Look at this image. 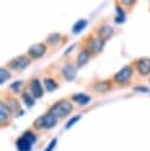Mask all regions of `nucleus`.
<instances>
[{
	"mask_svg": "<svg viewBox=\"0 0 150 151\" xmlns=\"http://www.w3.org/2000/svg\"><path fill=\"white\" fill-rule=\"evenodd\" d=\"M30 65V59L25 55H19L17 58H13L12 60H9L8 66L13 70H24Z\"/></svg>",
	"mask_w": 150,
	"mask_h": 151,
	"instance_id": "nucleus-5",
	"label": "nucleus"
},
{
	"mask_svg": "<svg viewBox=\"0 0 150 151\" xmlns=\"http://www.w3.org/2000/svg\"><path fill=\"white\" fill-rule=\"evenodd\" d=\"M133 90L136 92H141V93H149L150 92V90L148 87H145V86H135Z\"/></svg>",
	"mask_w": 150,
	"mask_h": 151,
	"instance_id": "nucleus-26",
	"label": "nucleus"
},
{
	"mask_svg": "<svg viewBox=\"0 0 150 151\" xmlns=\"http://www.w3.org/2000/svg\"><path fill=\"white\" fill-rule=\"evenodd\" d=\"M125 6H132L135 2H136V0H120Z\"/></svg>",
	"mask_w": 150,
	"mask_h": 151,
	"instance_id": "nucleus-27",
	"label": "nucleus"
},
{
	"mask_svg": "<svg viewBox=\"0 0 150 151\" xmlns=\"http://www.w3.org/2000/svg\"><path fill=\"white\" fill-rule=\"evenodd\" d=\"M137 71L141 76L145 77L150 74V58H141L137 60Z\"/></svg>",
	"mask_w": 150,
	"mask_h": 151,
	"instance_id": "nucleus-8",
	"label": "nucleus"
},
{
	"mask_svg": "<svg viewBox=\"0 0 150 151\" xmlns=\"http://www.w3.org/2000/svg\"><path fill=\"white\" fill-rule=\"evenodd\" d=\"M72 100L76 101L78 105L85 106V105H87L91 101V98L87 94H85V93H77V94L72 96Z\"/></svg>",
	"mask_w": 150,
	"mask_h": 151,
	"instance_id": "nucleus-14",
	"label": "nucleus"
},
{
	"mask_svg": "<svg viewBox=\"0 0 150 151\" xmlns=\"http://www.w3.org/2000/svg\"><path fill=\"white\" fill-rule=\"evenodd\" d=\"M90 57H91V53L86 48L81 50L77 55V67H81V66L86 65L87 61L90 60Z\"/></svg>",
	"mask_w": 150,
	"mask_h": 151,
	"instance_id": "nucleus-11",
	"label": "nucleus"
},
{
	"mask_svg": "<svg viewBox=\"0 0 150 151\" xmlns=\"http://www.w3.org/2000/svg\"><path fill=\"white\" fill-rule=\"evenodd\" d=\"M79 119H80V116H79V114H77V116H73V117H72V118H71V119H70V120L66 123V125H65V129H66V130H69V129H70L72 125H74V124H76V123H77Z\"/></svg>",
	"mask_w": 150,
	"mask_h": 151,
	"instance_id": "nucleus-23",
	"label": "nucleus"
},
{
	"mask_svg": "<svg viewBox=\"0 0 150 151\" xmlns=\"http://www.w3.org/2000/svg\"><path fill=\"white\" fill-rule=\"evenodd\" d=\"M33 126H34L35 129H43V127H44V116L38 117V118L34 120Z\"/></svg>",
	"mask_w": 150,
	"mask_h": 151,
	"instance_id": "nucleus-24",
	"label": "nucleus"
},
{
	"mask_svg": "<svg viewBox=\"0 0 150 151\" xmlns=\"http://www.w3.org/2000/svg\"><path fill=\"white\" fill-rule=\"evenodd\" d=\"M116 12H117V15H116L115 21L117 24H123L125 21V13H124V11L122 9V7L119 5L116 6Z\"/></svg>",
	"mask_w": 150,
	"mask_h": 151,
	"instance_id": "nucleus-19",
	"label": "nucleus"
},
{
	"mask_svg": "<svg viewBox=\"0 0 150 151\" xmlns=\"http://www.w3.org/2000/svg\"><path fill=\"white\" fill-rule=\"evenodd\" d=\"M86 26H87V20H86V19H79V20H77V21L73 24V26H72V33L78 34V33H80Z\"/></svg>",
	"mask_w": 150,
	"mask_h": 151,
	"instance_id": "nucleus-15",
	"label": "nucleus"
},
{
	"mask_svg": "<svg viewBox=\"0 0 150 151\" xmlns=\"http://www.w3.org/2000/svg\"><path fill=\"white\" fill-rule=\"evenodd\" d=\"M60 39H61V37H60L59 33H52V34H50L47 37L46 42L50 44L51 46H56V45H58V42L60 41Z\"/></svg>",
	"mask_w": 150,
	"mask_h": 151,
	"instance_id": "nucleus-18",
	"label": "nucleus"
},
{
	"mask_svg": "<svg viewBox=\"0 0 150 151\" xmlns=\"http://www.w3.org/2000/svg\"><path fill=\"white\" fill-rule=\"evenodd\" d=\"M104 44H105V41H103L99 38H87V40L85 41L86 50L90 53H99L103 50Z\"/></svg>",
	"mask_w": 150,
	"mask_h": 151,
	"instance_id": "nucleus-3",
	"label": "nucleus"
},
{
	"mask_svg": "<svg viewBox=\"0 0 150 151\" xmlns=\"http://www.w3.org/2000/svg\"><path fill=\"white\" fill-rule=\"evenodd\" d=\"M97 34L98 38L102 39L103 41H106L111 38V35L113 34V28L110 25H102L98 29H97Z\"/></svg>",
	"mask_w": 150,
	"mask_h": 151,
	"instance_id": "nucleus-10",
	"label": "nucleus"
},
{
	"mask_svg": "<svg viewBox=\"0 0 150 151\" xmlns=\"http://www.w3.org/2000/svg\"><path fill=\"white\" fill-rule=\"evenodd\" d=\"M22 100H24V103L26 104V106H28V107H32V106L35 104V98H34V96H33L32 93H30V92H24V93H22Z\"/></svg>",
	"mask_w": 150,
	"mask_h": 151,
	"instance_id": "nucleus-17",
	"label": "nucleus"
},
{
	"mask_svg": "<svg viewBox=\"0 0 150 151\" xmlns=\"http://www.w3.org/2000/svg\"><path fill=\"white\" fill-rule=\"evenodd\" d=\"M110 88V84L109 81H98L94 84V90L98 91V92H106L107 90Z\"/></svg>",
	"mask_w": 150,
	"mask_h": 151,
	"instance_id": "nucleus-20",
	"label": "nucleus"
},
{
	"mask_svg": "<svg viewBox=\"0 0 150 151\" xmlns=\"http://www.w3.org/2000/svg\"><path fill=\"white\" fill-rule=\"evenodd\" d=\"M61 74L67 81H72L77 76V67L72 63H66L61 67Z\"/></svg>",
	"mask_w": 150,
	"mask_h": 151,
	"instance_id": "nucleus-7",
	"label": "nucleus"
},
{
	"mask_svg": "<svg viewBox=\"0 0 150 151\" xmlns=\"http://www.w3.org/2000/svg\"><path fill=\"white\" fill-rule=\"evenodd\" d=\"M9 116H11V109H9V106L6 105L4 101H1V104H0V122H1V124L8 122Z\"/></svg>",
	"mask_w": 150,
	"mask_h": 151,
	"instance_id": "nucleus-12",
	"label": "nucleus"
},
{
	"mask_svg": "<svg viewBox=\"0 0 150 151\" xmlns=\"http://www.w3.org/2000/svg\"><path fill=\"white\" fill-rule=\"evenodd\" d=\"M131 77H132V67L131 66H124L118 72H116V74L113 76V79L118 84H123V83H126Z\"/></svg>",
	"mask_w": 150,
	"mask_h": 151,
	"instance_id": "nucleus-4",
	"label": "nucleus"
},
{
	"mask_svg": "<svg viewBox=\"0 0 150 151\" xmlns=\"http://www.w3.org/2000/svg\"><path fill=\"white\" fill-rule=\"evenodd\" d=\"M72 103H70L69 100H60L50 109V112H52L57 117H65L72 111Z\"/></svg>",
	"mask_w": 150,
	"mask_h": 151,
	"instance_id": "nucleus-2",
	"label": "nucleus"
},
{
	"mask_svg": "<svg viewBox=\"0 0 150 151\" xmlns=\"http://www.w3.org/2000/svg\"><path fill=\"white\" fill-rule=\"evenodd\" d=\"M30 88H31V93L34 96V98H41L44 96V88L38 78H34L31 80Z\"/></svg>",
	"mask_w": 150,
	"mask_h": 151,
	"instance_id": "nucleus-9",
	"label": "nucleus"
},
{
	"mask_svg": "<svg viewBox=\"0 0 150 151\" xmlns=\"http://www.w3.org/2000/svg\"><path fill=\"white\" fill-rule=\"evenodd\" d=\"M45 52H46V45L43 44V42H38V44L32 45V46L28 48V51H27L28 55H30L31 58H33V59H39V58H41V57L45 54Z\"/></svg>",
	"mask_w": 150,
	"mask_h": 151,
	"instance_id": "nucleus-6",
	"label": "nucleus"
},
{
	"mask_svg": "<svg viewBox=\"0 0 150 151\" xmlns=\"http://www.w3.org/2000/svg\"><path fill=\"white\" fill-rule=\"evenodd\" d=\"M56 145H57V138H53V139L51 140V143L47 145V147H46L44 151H53L54 147H56Z\"/></svg>",
	"mask_w": 150,
	"mask_h": 151,
	"instance_id": "nucleus-25",
	"label": "nucleus"
},
{
	"mask_svg": "<svg viewBox=\"0 0 150 151\" xmlns=\"http://www.w3.org/2000/svg\"><path fill=\"white\" fill-rule=\"evenodd\" d=\"M37 142V137L33 132L26 131L20 138L17 140V149L18 151H31L32 145Z\"/></svg>",
	"mask_w": 150,
	"mask_h": 151,
	"instance_id": "nucleus-1",
	"label": "nucleus"
},
{
	"mask_svg": "<svg viewBox=\"0 0 150 151\" xmlns=\"http://www.w3.org/2000/svg\"><path fill=\"white\" fill-rule=\"evenodd\" d=\"M57 116L53 114L52 112H47L46 114H44V127L45 129H51L57 124Z\"/></svg>",
	"mask_w": 150,
	"mask_h": 151,
	"instance_id": "nucleus-13",
	"label": "nucleus"
},
{
	"mask_svg": "<svg viewBox=\"0 0 150 151\" xmlns=\"http://www.w3.org/2000/svg\"><path fill=\"white\" fill-rule=\"evenodd\" d=\"M44 85H45V88H46L47 92H52L58 87L57 81L52 78H45L44 79Z\"/></svg>",
	"mask_w": 150,
	"mask_h": 151,
	"instance_id": "nucleus-16",
	"label": "nucleus"
},
{
	"mask_svg": "<svg viewBox=\"0 0 150 151\" xmlns=\"http://www.w3.org/2000/svg\"><path fill=\"white\" fill-rule=\"evenodd\" d=\"M73 48H74V45H71V46H70V47H69V48L66 50V52L64 53V55H66V54H67V53H69V52H70L71 50H73Z\"/></svg>",
	"mask_w": 150,
	"mask_h": 151,
	"instance_id": "nucleus-28",
	"label": "nucleus"
},
{
	"mask_svg": "<svg viewBox=\"0 0 150 151\" xmlns=\"http://www.w3.org/2000/svg\"><path fill=\"white\" fill-rule=\"evenodd\" d=\"M11 78V73L8 70H6L5 67H1L0 68V84L2 85L5 81H7L8 79Z\"/></svg>",
	"mask_w": 150,
	"mask_h": 151,
	"instance_id": "nucleus-21",
	"label": "nucleus"
},
{
	"mask_svg": "<svg viewBox=\"0 0 150 151\" xmlns=\"http://www.w3.org/2000/svg\"><path fill=\"white\" fill-rule=\"evenodd\" d=\"M21 86H22V81L21 80H18V81H14V83H12L11 85H9V88L13 91V92H19L20 91V88H21Z\"/></svg>",
	"mask_w": 150,
	"mask_h": 151,
	"instance_id": "nucleus-22",
	"label": "nucleus"
}]
</instances>
